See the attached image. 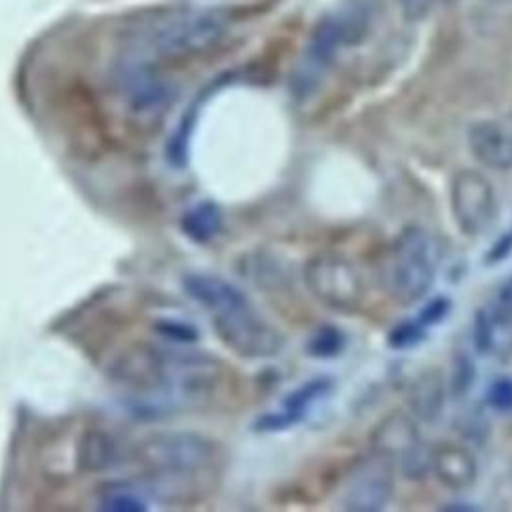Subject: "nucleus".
<instances>
[{
    "label": "nucleus",
    "mask_w": 512,
    "mask_h": 512,
    "mask_svg": "<svg viewBox=\"0 0 512 512\" xmlns=\"http://www.w3.org/2000/svg\"><path fill=\"white\" fill-rule=\"evenodd\" d=\"M488 402L496 410H512V380H496L488 390Z\"/></svg>",
    "instance_id": "24"
},
{
    "label": "nucleus",
    "mask_w": 512,
    "mask_h": 512,
    "mask_svg": "<svg viewBox=\"0 0 512 512\" xmlns=\"http://www.w3.org/2000/svg\"><path fill=\"white\" fill-rule=\"evenodd\" d=\"M430 472L448 490L460 492L474 484L478 476L476 456L456 442H442L432 448Z\"/></svg>",
    "instance_id": "12"
},
{
    "label": "nucleus",
    "mask_w": 512,
    "mask_h": 512,
    "mask_svg": "<svg viewBox=\"0 0 512 512\" xmlns=\"http://www.w3.org/2000/svg\"><path fill=\"white\" fill-rule=\"evenodd\" d=\"M222 224V216L216 204L200 202L190 208L182 218V230L194 242H208L212 240Z\"/></svg>",
    "instance_id": "18"
},
{
    "label": "nucleus",
    "mask_w": 512,
    "mask_h": 512,
    "mask_svg": "<svg viewBox=\"0 0 512 512\" xmlns=\"http://www.w3.org/2000/svg\"><path fill=\"white\" fill-rule=\"evenodd\" d=\"M304 284L316 300L340 312L358 310L366 296V286L356 264L334 252H322L308 258L304 266Z\"/></svg>",
    "instance_id": "6"
},
{
    "label": "nucleus",
    "mask_w": 512,
    "mask_h": 512,
    "mask_svg": "<svg viewBox=\"0 0 512 512\" xmlns=\"http://www.w3.org/2000/svg\"><path fill=\"white\" fill-rule=\"evenodd\" d=\"M210 316L220 340L242 358H272L284 346L282 334L250 306L248 298Z\"/></svg>",
    "instance_id": "7"
},
{
    "label": "nucleus",
    "mask_w": 512,
    "mask_h": 512,
    "mask_svg": "<svg viewBox=\"0 0 512 512\" xmlns=\"http://www.w3.org/2000/svg\"><path fill=\"white\" fill-rule=\"evenodd\" d=\"M438 252L430 234L418 226L404 228L394 240L384 282L400 304L420 300L434 284Z\"/></svg>",
    "instance_id": "5"
},
{
    "label": "nucleus",
    "mask_w": 512,
    "mask_h": 512,
    "mask_svg": "<svg viewBox=\"0 0 512 512\" xmlns=\"http://www.w3.org/2000/svg\"><path fill=\"white\" fill-rule=\"evenodd\" d=\"M418 440H420V436H418L416 418L412 414L400 412V410L386 414L372 428V434H370L372 450L378 454H384L392 460L400 458Z\"/></svg>",
    "instance_id": "14"
},
{
    "label": "nucleus",
    "mask_w": 512,
    "mask_h": 512,
    "mask_svg": "<svg viewBox=\"0 0 512 512\" xmlns=\"http://www.w3.org/2000/svg\"><path fill=\"white\" fill-rule=\"evenodd\" d=\"M438 0H398L400 8H402V14L408 18V20H422L424 16L430 14V10L434 8Z\"/></svg>",
    "instance_id": "25"
},
{
    "label": "nucleus",
    "mask_w": 512,
    "mask_h": 512,
    "mask_svg": "<svg viewBox=\"0 0 512 512\" xmlns=\"http://www.w3.org/2000/svg\"><path fill=\"white\" fill-rule=\"evenodd\" d=\"M330 388V380L326 378H314V380H308L304 382L300 388L292 390L284 402H282V408L286 410H292V412H298V414H304L306 408L316 402L318 398H322Z\"/></svg>",
    "instance_id": "19"
},
{
    "label": "nucleus",
    "mask_w": 512,
    "mask_h": 512,
    "mask_svg": "<svg viewBox=\"0 0 512 512\" xmlns=\"http://www.w3.org/2000/svg\"><path fill=\"white\" fill-rule=\"evenodd\" d=\"M112 88L126 114L144 124L158 120L174 96L170 82L156 70L154 60L126 48L114 62Z\"/></svg>",
    "instance_id": "4"
},
{
    "label": "nucleus",
    "mask_w": 512,
    "mask_h": 512,
    "mask_svg": "<svg viewBox=\"0 0 512 512\" xmlns=\"http://www.w3.org/2000/svg\"><path fill=\"white\" fill-rule=\"evenodd\" d=\"M468 146L474 158L492 170L512 168V132L494 122L480 120L468 130Z\"/></svg>",
    "instance_id": "13"
},
{
    "label": "nucleus",
    "mask_w": 512,
    "mask_h": 512,
    "mask_svg": "<svg viewBox=\"0 0 512 512\" xmlns=\"http://www.w3.org/2000/svg\"><path fill=\"white\" fill-rule=\"evenodd\" d=\"M124 410L142 422L170 418L204 402L222 378V364L196 350L142 346L116 366Z\"/></svg>",
    "instance_id": "1"
},
{
    "label": "nucleus",
    "mask_w": 512,
    "mask_h": 512,
    "mask_svg": "<svg viewBox=\"0 0 512 512\" xmlns=\"http://www.w3.org/2000/svg\"><path fill=\"white\" fill-rule=\"evenodd\" d=\"M130 456H134L130 446L114 432L102 430V428L86 430L80 436L78 448H76L78 468L82 472H92V474L116 470L124 466V462Z\"/></svg>",
    "instance_id": "11"
},
{
    "label": "nucleus",
    "mask_w": 512,
    "mask_h": 512,
    "mask_svg": "<svg viewBox=\"0 0 512 512\" xmlns=\"http://www.w3.org/2000/svg\"><path fill=\"white\" fill-rule=\"evenodd\" d=\"M430 456H432V448L428 444H424L422 440H418L410 450H406L398 458L402 474L412 480L426 476L430 472Z\"/></svg>",
    "instance_id": "20"
},
{
    "label": "nucleus",
    "mask_w": 512,
    "mask_h": 512,
    "mask_svg": "<svg viewBox=\"0 0 512 512\" xmlns=\"http://www.w3.org/2000/svg\"><path fill=\"white\" fill-rule=\"evenodd\" d=\"M446 310H448V302L446 300L430 302L422 310V314H420V324H434V322H438L446 314Z\"/></svg>",
    "instance_id": "26"
},
{
    "label": "nucleus",
    "mask_w": 512,
    "mask_h": 512,
    "mask_svg": "<svg viewBox=\"0 0 512 512\" xmlns=\"http://www.w3.org/2000/svg\"><path fill=\"white\" fill-rule=\"evenodd\" d=\"M134 458L150 474V488L156 498L176 496L212 472L218 448L194 432H160L140 442Z\"/></svg>",
    "instance_id": "3"
},
{
    "label": "nucleus",
    "mask_w": 512,
    "mask_h": 512,
    "mask_svg": "<svg viewBox=\"0 0 512 512\" xmlns=\"http://www.w3.org/2000/svg\"><path fill=\"white\" fill-rule=\"evenodd\" d=\"M472 336L478 352L500 360L512 356V280L500 288L492 304L476 312Z\"/></svg>",
    "instance_id": "10"
},
{
    "label": "nucleus",
    "mask_w": 512,
    "mask_h": 512,
    "mask_svg": "<svg viewBox=\"0 0 512 512\" xmlns=\"http://www.w3.org/2000/svg\"><path fill=\"white\" fill-rule=\"evenodd\" d=\"M224 30V16L212 10H162L132 24L124 48L150 60L194 56L210 50L224 36Z\"/></svg>",
    "instance_id": "2"
},
{
    "label": "nucleus",
    "mask_w": 512,
    "mask_h": 512,
    "mask_svg": "<svg viewBox=\"0 0 512 512\" xmlns=\"http://www.w3.org/2000/svg\"><path fill=\"white\" fill-rule=\"evenodd\" d=\"M342 344H344V338L336 328H320L310 338L308 350L318 358H328V356H336L342 350Z\"/></svg>",
    "instance_id": "21"
},
{
    "label": "nucleus",
    "mask_w": 512,
    "mask_h": 512,
    "mask_svg": "<svg viewBox=\"0 0 512 512\" xmlns=\"http://www.w3.org/2000/svg\"><path fill=\"white\" fill-rule=\"evenodd\" d=\"M300 418H302V414L282 408V412L262 414V416L256 420V424H254V426H256L258 430H282V428H288L290 424L298 422Z\"/></svg>",
    "instance_id": "23"
},
{
    "label": "nucleus",
    "mask_w": 512,
    "mask_h": 512,
    "mask_svg": "<svg viewBox=\"0 0 512 512\" xmlns=\"http://www.w3.org/2000/svg\"><path fill=\"white\" fill-rule=\"evenodd\" d=\"M444 400V380L436 370L422 372L408 390V408L418 422H434L444 410Z\"/></svg>",
    "instance_id": "16"
},
{
    "label": "nucleus",
    "mask_w": 512,
    "mask_h": 512,
    "mask_svg": "<svg viewBox=\"0 0 512 512\" xmlns=\"http://www.w3.org/2000/svg\"><path fill=\"white\" fill-rule=\"evenodd\" d=\"M184 290L210 314L246 300L236 286L214 274H188Z\"/></svg>",
    "instance_id": "15"
},
{
    "label": "nucleus",
    "mask_w": 512,
    "mask_h": 512,
    "mask_svg": "<svg viewBox=\"0 0 512 512\" xmlns=\"http://www.w3.org/2000/svg\"><path fill=\"white\" fill-rule=\"evenodd\" d=\"M422 324L420 322H404L400 326H396L392 332H390V338L388 342L396 348H406V346H412L416 344L418 340H422Z\"/></svg>",
    "instance_id": "22"
},
{
    "label": "nucleus",
    "mask_w": 512,
    "mask_h": 512,
    "mask_svg": "<svg viewBox=\"0 0 512 512\" xmlns=\"http://www.w3.org/2000/svg\"><path fill=\"white\" fill-rule=\"evenodd\" d=\"M394 494V464L392 458L374 452L362 460L344 490L342 506L350 512H380L388 506Z\"/></svg>",
    "instance_id": "9"
},
{
    "label": "nucleus",
    "mask_w": 512,
    "mask_h": 512,
    "mask_svg": "<svg viewBox=\"0 0 512 512\" xmlns=\"http://www.w3.org/2000/svg\"><path fill=\"white\" fill-rule=\"evenodd\" d=\"M156 494L150 484L112 482L100 488L96 506L106 512H144L152 506Z\"/></svg>",
    "instance_id": "17"
},
{
    "label": "nucleus",
    "mask_w": 512,
    "mask_h": 512,
    "mask_svg": "<svg viewBox=\"0 0 512 512\" xmlns=\"http://www.w3.org/2000/svg\"><path fill=\"white\" fill-rule=\"evenodd\" d=\"M450 208L462 234H482L496 216V196L490 180L472 168L458 170L450 182Z\"/></svg>",
    "instance_id": "8"
}]
</instances>
